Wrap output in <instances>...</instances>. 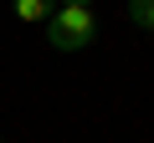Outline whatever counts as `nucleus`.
<instances>
[{
	"mask_svg": "<svg viewBox=\"0 0 154 143\" xmlns=\"http://www.w3.org/2000/svg\"><path fill=\"white\" fill-rule=\"evenodd\" d=\"M46 36H51L57 51H82V46H93V36H98L93 5H57V16L46 21Z\"/></svg>",
	"mask_w": 154,
	"mask_h": 143,
	"instance_id": "obj_1",
	"label": "nucleus"
},
{
	"mask_svg": "<svg viewBox=\"0 0 154 143\" xmlns=\"http://www.w3.org/2000/svg\"><path fill=\"white\" fill-rule=\"evenodd\" d=\"M11 10H16V21H26V26H46V21L57 16L51 0H11Z\"/></svg>",
	"mask_w": 154,
	"mask_h": 143,
	"instance_id": "obj_2",
	"label": "nucleus"
},
{
	"mask_svg": "<svg viewBox=\"0 0 154 143\" xmlns=\"http://www.w3.org/2000/svg\"><path fill=\"white\" fill-rule=\"evenodd\" d=\"M128 21L154 36V0H128Z\"/></svg>",
	"mask_w": 154,
	"mask_h": 143,
	"instance_id": "obj_3",
	"label": "nucleus"
},
{
	"mask_svg": "<svg viewBox=\"0 0 154 143\" xmlns=\"http://www.w3.org/2000/svg\"><path fill=\"white\" fill-rule=\"evenodd\" d=\"M62 5H88V0H62Z\"/></svg>",
	"mask_w": 154,
	"mask_h": 143,
	"instance_id": "obj_4",
	"label": "nucleus"
}]
</instances>
